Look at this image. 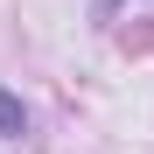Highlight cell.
Returning a JSON list of instances; mask_svg holds the SVG:
<instances>
[{"instance_id": "1", "label": "cell", "mask_w": 154, "mask_h": 154, "mask_svg": "<svg viewBox=\"0 0 154 154\" xmlns=\"http://www.w3.org/2000/svg\"><path fill=\"white\" fill-rule=\"evenodd\" d=\"M0 133H21V105H14L7 91H0Z\"/></svg>"}]
</instances>
